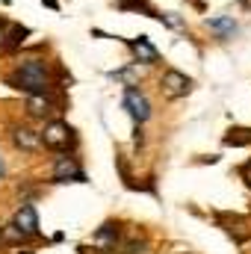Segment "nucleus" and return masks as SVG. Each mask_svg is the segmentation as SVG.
<instances>
[{
	"label": "nucleus",
	"mask_w": 251,
	"mask_h": 254,
	"mask_svg": "<svg viewBox=\"0 0 251 254\" xmlns=\"http://www.w3.org/2000/svg\"><path fill=\"white\" fill-rule=\"evenodd\" d=\"M9 86L27 92V95H48L54 80H51V65L45 60H24L12 74H9Z\"/></svg>",
	"instance_id": "f257e3e1"
},
{
	"label": "nucleus",
	"mask_w": 251,
	"mask_h": 254,
	"mask_svg": "<svg viewBox=\"0 0 251 254\" xmlns=\"http://www.w3.org/2000/svg\"><path fill=\"white\" fill-rule=\"evenodd\" d=\"M39 139H42V145L51 148V151H68V148H74V142H77L74 127L68 125V122H48V125L42 127Z\"/></svg>",
	"instance_id": "f03ea898"
},
{
	"label": "nucleus",
	"mask_w": 251,
	"mask_h": 254,
	"mask_svg": "<svg viewBox=\"0 0 251 254\" xmlns=\"http://www.w3.org/2000/svg\"><path fill=\"white\" fill-rule=\"evenodd\" d=\"M160 86H163V92H166L169 98H184V95H189V92H192V80H189L184 71H175V68L163 71Z\"/></svg>",
	"instance_id": "7ed1b4c3"
},
{
	"label": "nucleus",
	"mask_w": 251,
	"mask_h": 254,
	"mask_svg": "<svg viewBox=\"0 0 251 254\" xmlns=\"http://www.w3.org/2000/svg\"><path fill=\"white\" fill-rule=\"evenodd\" d=\"M125 107L130 110V116H133L139 125L151 119V101H148L139 89H133V86H127L125 89Z\"/></svg>",
	"instance_id": "20e7f679"
},
{
	"label": "nucleus",
	"mask_w": 251,
	"mask_h": 254,
	"mask_svg": "<svg viewBox=\"0 0 251 254\" xmlns=\"http://www.w3.org/2000/svg\"><path fill=\"white\" fill-rule=\"evenodd\" d=\"M12 225H15L27 240H33V237L39 234V216H36V207H33V204H21L18 213H15V219H12Z\"/></svg>",
	"instance_id": "39448f33"
},
{
	"label": "nucleus",
	"mask_w": 251,
	"mask_h": 254,
	"mask_svg": "<svg viewBox=\"0 0 251 254\" xmlns=\"http://www.w3.org/2000/svg\"><path fill=\"white\" fill-rule=\"evenodd\" d=\"M54 181H77V184H86V175H83V169L77 166V160L74 157H60L57 163H54Z\"/></svg>",
	"instance_id": "423d86ee"
},
{
	"label": "nucleus",
	"mask_w": 251,
	"mask_h": 254,
	"mask_svg": "<svg viewBox=\"0 0 251 254\" xmlns=\"http://www.w3.org/2000/svg\"><path fill=\"white\" fill-rule=\"evenodd\" d=\"M127 45H130V51H133L136 63H142V65H157V63H160V51H157V48L151 45V39H148V36L130 39Z\"/></svg>",
	"instance_id": "0eeeda50"
},
{
	"label": "nucleus",
	"mask_w": 251,
	"mask_h": 254,
	"mask_svg": "<svg viewBox=\"0 0 251 254\" xmlns=\"http://www.w3.org/2000/svg\"><path fill=\"white\" fill-rule=\"evenodd\" d=\"M12 142H15V148H21V151H27V154L39 151V145H42V139H39V133H36V130L21 127V125L12 127Z\"/></svg>",
	"instance_id": "6e6552de"
},
{
	"label": "nucleus",
	"mask_w": 251,
	"mask_h": 254,
	"mask_svg": "<svg viewBox=\"0 0 251 254\" xmlns=\"http://www.w3.org/2000/svg\"><path fill=\"white\" fill-rule=\"evenodd\" d=\"M101 252H116V243H119V225H113V222H107L98 234H95V240H92Z\"/></svg>",
	"instance_id": "1a4fd4ad"
},
{
	"label": "nucleus",
	"mask_w": 251,
	"mask_h": 254,
	"mask_svg": "<svg viewBox=\"0 0 251 254\" xmlns=\"http://www.w3.org/2000/svg\"><path fill=\"white\" fill-rule=\"evenodd\" d=\"M27 113L33 119H45L54 113V101L48 95H27Z\"/></svg>",
	"instance_id": "9d476101"
},
{
	"label": "nucleus",
	"mask_w": 251,
	"mask_h": 254,
	"mask_svg": "<svg viewBox=\"0 0 251 254\" xmlns=\"http://www.w3.org/2000/svg\"><path fill=\"white\" fill-rule=\"evenodd\" d=\"M207 27H210V30H216V33H222L225 39L237 33V21H234V18H210V21H207Z\"/></svg>",
	"instance_id": "9b49d317"
},
{
	"label": "nucleus",
	"mask_w": 251,
	"mask_h": 254,
	"mask_svg": "<svg viewBox=\"0 0 251 254\" xmlns=\"http://www.w3.org/2000/svg\"><path fill=\"white\" fill-rule=\"evenodd\" d=\"M27 36H30L27 27H9V30H6V42H3V48H18Z\"/></svg>",
	"instance_id": "f8f14e48"
},
{
	"label": "nucleus",
	"mask_w": 251,
	"mask_h": 254,
	"mask_svg": "<svg viewBox=\"0 0 251 254\" xmlns=\"http://www.w3.org/2000/svg\"><path fill=\"white\" fill-rule=\"evenodd\" d=\"M246 142H251V130H231L225 136V145H246Z\"/></svg>",
	"instance_id": "ddd939ff"
},
{
	"label": "nucleus",
	"mask_w": 251,
	"mask_h": 254,
	"mask_svg": "<svg viewBox=\"0 0 251 254\" xmlns=\"http://www.w3.org/2000/svg\"><path fill=\"white\" fill-rule=\"evenodd\" d=\"M157 21L166 24V27H172V30H181V27H184V18H178V12H160Z\"/></svg>",
	"instance_id": "4468645a"
},
{
	"label": "nucleus",
	"mask_w": 251,
	"mask_h": 254,
	"mask_svg": "<svg viewBox=\"0 0 251 254\" xmlns=\"http://www.w3.org/2000/svg\"><path fill=\"white\" fill-rule=\"evenodd\" d=\"M133 74H136L133 68H122V71H113L110 77H116V80H127V86H133Z\"/></svg>",
	"instance_id": "2eb2a0df"
},
{
	"label": "nucleus",
	"mask_w": 251,
	"mask_h": 254,
	"mask_svg": "<svg viewBox=\"0 0 251 254\" xmlns=\"http://www.w3.org/2000/svg\"><path fill=\"white\" fill-rule=\"evenodd\" d=\"M6 30H9V24L0 21V48H3V42H6Z\"/></svg>",
	"instance_id": "dca6fc26"
},
{
	"label": "nucleus",
	"mask_w": 251,
	"mask_h": 254,
	"mask_svg": "<svg viewBox=\"0 0 251 254\" xmlns=\"http://www.w3.org/2000/svg\"><path fill=\"white\" fill-rule=\"evenodd\" d=\"M243 178L249 181V187H251V163H246V166H243Z\"/></svg>",
	"instance_id": "f3484780"
},
{
	"label": "nucleus",
	"mask_w": 251,
	"mask_h": 254,
	"mask_svg": "<svg viewBox=\"0 0 251 254\" xmlns=\"http://www.w3.org/2000/svg\"><path fill=\"white\" fill-rule=\"evenodd\" d=\"M6 178V163H3V154H0V181Z\"/></svg>",
	"instance_id": "a211bd4d"
},
{
	"label": "nucleus",
	"mask_w": 251,
	"mask_h": 254,
	"mask_svg": "<svg viewBox=\"0 0 251 254\" xmlns=\"http://www.w3.org/2000/svg\"><path fill=\"white\" fill-rule=\"evenodd\" d=\"M42 3H45V6H51V9H60V3H57V0H42Z\"/></svg>",
	"instance_id": "6ab92c4d"
}]
</instances>
